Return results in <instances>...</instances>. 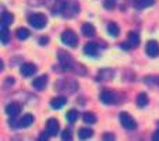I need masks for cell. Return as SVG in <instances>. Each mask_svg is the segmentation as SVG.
I'll use <instances>...</instances> for the list:
<instances>
[{
  "label": "cell",
  "mask_w": 159,
  "mask_h": 141,
  "mask_svg": "<svg viewBox=\"0 0 159 141\" xmlns=\"http://www.w3.org/2000/svg\"><path fill=\"white\" fill-rule=\"evenodd\" d=\"M28 21H30V24L32 25L34 28H36V30H42V28L46 27V24H48L46 16L42 14V13L31 14V16L28 17Z\"/></svg>",
  "instance_id": "obj_1"
},
{
  "label": "cell",
  "mask_w": 159,
  "mask_h": 141,
  "mask_svg": "<svg viewBox=\"0 0 159 141\" xmlns=\"http://www.w3.org/2000/svg\"><path fill=\"white\" fill-rule=\"evenodd\" d=\"M61 41H63V43H66L67 46H70V48H75V46H77L78 38H77V35H75L74 31H71V30H66L63 34H61Z\"/></svg>",
  "instance_id": "obj_2"
},
{
  "label": "cell",
  "mask_w": 159,
  "mask_h": 141,
  "mask_svg": "<svg viewBox=\"0 0 159 141\" xmlns=\"http://www.w3.org/2000/svg\"><path fill=\"white\" fill-rule=\"evenodd\" d=\"M119 117H120L121 126H123L124 129H127V130H134V129L137 127V123H135V120L133 119V117L130 116L127 112H121Z\"/></svg>",
  "instance_id": "obj_3"
},
{
  "label": "cell",
  "mask_w": 159,
  "mask_h": 141,
  "mask_svg": "<svg viewBox=\"0 0 159 141\" xmlns=\"http://www.w3.org/2000/svg\"><path fill=\"white\" fill-rule=\"evenodd\" d=\"M145 52L149 57H157L159 56V43L157 41H148L145 46Z\"/></svg>",
  "instance_id": "obj_4"
},
{
  "label": "cell",
  "mask_w": 159,
  "mask_h": 141,
  "mask_svg": "<svg viewBox=\"0 0 159 141\" xmlns=\"http://www.w3.org/2000/svg\"><path fill=\"white\" fill-rule=\"evenodd\" d=\"M59 61H60V64L63 66L64 70L71 69V66H73V59H71V56H70L69 53L63 52V50H60V52H59Z\"/></svg>",
  "instance_id": "obj_5"
},
{
  "label": "cell",
  "mask_w": 159,
  "mask_h": 141,
  "mask_svg": "<svg viewBox=\"0 0 159 141\" xmlns=\"http://www.w3.org/2000/svg\"><path fill=\"white\" fill-rule=\"evenodd\" d=\"M138 45H140V35L137 32H130L127 42L123 45V48L124 49H129V48H137Z\"/></svg>",
  "instance_id": "obj_6"
},
{
  "label": "cell",
  "mask_w": 159,
  "mask_h": 141,
  "mask_svg": "<svg viewBox=\"0 0 159 141\" xmlns=\"http://www.w3.org/2000/svg\"><path fill=\"white\" fill-rule=\"evenodd\" d=\"M32 123H34V116L31 113H27V115H24V116H22L20 120H17V123H14L13 126H16V127L25 129V127H30Z\"/></svg>",
  "instance_id": "obj_7"
},
{
  "label": "cell",
  "mask_w": 159,
  "mask_h": 141,
  "mask_svg": "<svg viewBox=\"0 0 159 141\" xmlns=\"http://www.w3.org/2000/svg\"><path fill=\"white\" fill-rule=\"evenodd\" d=\"M20 73H21L24 77H31L36 73V66L34 63H24L20 69Z\"/></svg>",
  "instance_id": "obj_8"
},
{
  "label": "cell",
  "mask_w": 159,
  "mask_h": 141,
  "mask_svg": "<svg viewBox=\"0 0 159 141\" xmlns=\"http://www.w3.org/2000/svg\"><path fill=\"white\" fill-rule=\"evenodd\" d=\"M59 129H60V126H59V122L56 119H49L46 123V131L49 133V136H56V134L59 133Z\"/></svg>",
  "instance_id": "obj_9"
},
{
  "label": "cell",
  "mask_w": 159,
  "mask_h": 141,
  "mask_svg": "<svg viewBox=\"0 0 159 141\" xmlns=\"http://www.w3.org/2000/svg\"><path fill=\"white\" fill-rule=\"evenodd\" d=\"M20 112H21V105L17 103V102H11V103H8V105L6 106V113H7L8 116H11V117L17 116Z\"/></svg>",
  "instance_id": "obj_10"
},
{
  "label": "cell",
  "mask_w": 159,
  "mask_h": 141,
  "mask_svg": "<svg viewBox=\"0 0 159 141\" xmlns=\"http://www.w3.org/2000/svg\"><path fill=\"white\" fill-rule=\"evenodd\" d=\"M101 101L106 105H112V103H116V94L115 92H110V91H103L101 94Z\"/></svg>",
  "instance_id": "obj_11"
},
{
  "label": "cell",
  "mask_w": 159,
  "mask_h": 141,
  "mask_svg": "<svg viewBox=\"0 0 159 141\" xmlns=\"http://www.w3.org/2000/svg\"><path fill=\"white\" fill-rule=\"evenodd\" d=\"M48 84V75H39L32 81V87L36 89H43Z\"/></svg>",
  "instance_id": "obj_12"
},
{
  "label": "cell",
  "mask_w": 159,
  "mask_h": 141,
  "mask_svg": "<svg viewBox=\"0 0 159 141\" xmlns=\"http://www.w3.org/2000/svg\"><path fill=\"white\" fill-rule=\"evenodd\" d=\"M66 103H67V99L63 97H56L50 101V106H52L53 109H60V108H63Z\"/></svg>",
  "instance_id": "obj_13"
},
{
  "label": "cell",
  "mask_w": 159,
  "mask_h": 141,
  "mask_svg": "<svg viewBox=\"0 0 159 141\" xmlns=\"http://www.w3.org/2000/svg\"><path fill=\"white\" fill-rule=\"evenodd\" d=\"M84 53L87 56H95L98 53V45L93 43V42H89L84 46Z\"/></svg>",
  "instance_id": "obj_14"
},
{
  "label": "cell",
  "mask_w": 159,
  "mask_h": 141,
  "mask_svg": "<svg viewBox=\"0 0 159 141\" xmlns=\"http://www.w3.org/2000/svg\"><path fill=\"white\" fill-rule=\"evenodd\" d=\"M81 32L84 34L85 36H93L96 31H95V27H93L92 24H84L81 28Z\"/></svg>",
  "instance_id": "obj_15"
},
{
  "label": "cell",
  "mask_w": 159,
  "mask_h": 141,
  "mask_svg": "<svg viewBox=\"0 0 159 141\" xmlns=\"http://www.w3.org/2000/svg\"><path fill=\"white\" fill-rule=\"evenodd\" d=\"M134 7L135 8H145V7H149V6L154 4V0H134Z\"/></svg>",
  "instance_id": "obj_16"
},
{
  "label": "cell",
  "mask_w": 159,
  "mask_h": 141,
  "mask_svg": "<svg viewBox=\"0 0 159 141\" xmlns=\"http://www.w3.org/2000/svg\"><path fill=\"white\" fill-rule=\"evenodd\" d=\"M14 21V16L8 11H3L2 14V25H10Z\"/></svg>",
  "instance_id": "obj_17"
},
{
  "label": "cell",
  "mask_w": 159,
  "mask_h": 141,
  "mask_svg": "<svg viewBox=\"0 0 159 141\" xmlns=\"http://www.w3.org/2000/svg\"><path fill=\"white\" fill-rule=\"evenodd\" d=\"M107 32H109L110 36H117L119 32H120V28L116 22H110V24H107Z\"/></svg>",
  "instance_id": "obj_18"
},
{
  "label": "cell",
  "mask_w": 159,
  "mask_h": 141,
  "mask_svg": "<svg viewBox=\"0 0 159 141\" xmlns=\"http://www.w3.org/2000/svg\"><path fill=\"white\" fill-rule=\"evenodd\" d=\"M137 105L140 106V108H144L145 105H148V95H147L145 92H141V94H138V97H137Z\"/></svg>",
  "instance_id": "obj_19"
},
{
  "label": "cell",
  "mask_w": 159,
  "mask_h": 141,
  "mask_svg": "<svg viewBox=\"0 0 159 141\" xmlns=\"http://www.w3.org/2000/svg\"><path fill=\"white\" fill-rule=\"evenodd\" d=\"M82 119H84V122L87 123V125H93V123H96V116L93 113H91V112H87V113H84Z\"/></svg>",
  "instance_id": "obj_20"
},
{
  "label": "cell",
  "mask_w": 159,
  "mask_h": 141,
  "mask_svg": "<svg viewBox=\"0 0 159 141\" xmlns=\"http://www.w3.org/2000/svg\"><path fill=\"white\" fill-rule=\"evenodd\" d=\"M92 134H93V131L91 130V129L82 127V129H80V130H78L80 139H89V137H92Z\"/></svg>",
  "instance_id": "obj_21"
},
{
  "label": "cell",
  "mask_w": 159,
  "mask_h": 141,
  "mask_svg": "<svg viewBox=\"0 0 159 141\" xmlns=\"http://www.w3.org/2000/svg\"><path fill=\"white\" fill-rule=\"evenodd\" d=\"M28 36H30V31H28L27 28H18V30H17V38H18L20 41H24Z\"/></svg>",
  "instance_id": "obj_22"
},
{
  "label": "cell",
  "mask_w": 159,
  "mask_h": 141,
  "mask_svg": "<svg viewBox=\"0 0 159 141\" xmlns=\"http://www.w3.org/2000/svg\"><path fill=\"white\" fill-rule=\"evenodd\" d=\"M66 117H67V120H69L70 123H74L75 120L78 119V112L75 111V109H71V111H69V112H67Z\"/></svg>",
  "instance_id": "obj_23"
},
{
  "label": "cell",
  "mask_w": 159,
  "mask_h": 141,
  "mask_svg": "<svg viewBox=\"0 0 159 141\" xmlns=\"http://www.w3.org/2000/svg\"><path fill=\"white\" fill-rule=\"evenodd\" d=\"M2 43H8V30H7V25H2Z\"/></svg>",
  "instance_id": "obj_24"
},
{
  "label": "cell",
  "mask_w": 159,
  "mask_h": 141,
  "mask_svg": "<svg viewBox=\"0 0 159 141\" xmlns=\"http://www.w3.org/2000/svg\"><path fill=\"white\" fill-rule=\"evenodd\" d=\"M116 2H117V0H103V6L110 10V8H113L116 6Z\"/></svg>",
  "instance_id": "obj_25"
},
{
  "label": "cell",
  "mask_w": 159,
  "mask_h": 141,
  "mask_svg": "<svg viewBox=\"0 0 159 141\" xmlns=\"http://www.w3.org/2000/svg\"><path fill=\"white\" fill-rule=\"evenodd\" d=\"M71 133H70V130H64L63 133H61V140H71Z\"/></svg>",
  "instance_id": "obj_26"
},
{
  "label": "cell",
  "mask_w": 159,
  "mask_h": 141,
  "mask_svg": "<svg viewBox=\"0 0 159 141\" xmlns=\"http://www.w3.org/2000/svg\"><path fill=\"white\" fill-rule=\"evenodd\" d=\"M49 137H50V136H49V133H48V131H46V134H45V133H42V134H41V137H39V140H42V141L45 140V141H46L48 139H49Z\"/></svg>",
  "instance_id": "obj_27"
},
{
  "label": "cell",
  "mask_w": 159,
  "mask_h": 141,
  "mask_svg": "<svg viewBox=\"0 0 159 141\" xmlns=\"http://www.w3.org/2000/svg\"><path fill=\"white\" fill-rule=\"evenodd\" d=\"M103 139L105 140H115V136H113V134H105Z\"/></svg>",
  "instance_id": "obj_28"
},
{
  "label": "cell",
  "mask_w": 159,
  "mask_h": 141,
  "mask_svg": "<svg viewBox=\"0 0 159 141\" xmlns=\"http://www.w3.org/2000/svg\"><path fill=\"white\" fill-rule=\"evenodd\" d=\"M152 140H159V129L157 131H155V134L152 136Z\"/></svg>",
  "instance_id": "obj_29"
},
{
  "label": "cell",
  "mask_w": 159,
  "mask_h": 141,
  "mask_svg": "<svg viewBox=\"0 0 159 141\" xmlns=\"http://www.w3.org/2000/svg\"><path fill=\"white\" fill-rule=\"evenodd\" d=\"M48 41H49L48 38H41V41H39V42H41V45H46Z\"/></svg>",
  "instance_id": "obj_30"
},
{
  "label": "cell",
  "mask_w": 159,
  "mask_h": 141,
  "mask_svg": "<svg viewBox=\"0 0 159 141\" xmlns=\"http://www.w3.org/2000/svg\"><path fill=\"white\" fill-rule=\"evenodd\" d=\"M155 83H158V84H159V77H158V78H155Z\"/></svg>",
  "instance_id": "obj_31"
}]
</instances>
